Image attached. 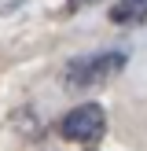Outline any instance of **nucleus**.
Here are the masks:
<instances>
[{"instance_id": "nucleus-2", "label": "nucleus", "mask_w": 147, "mask_h": 151, "mask_svg": "<svg viewBox=\"0 0 147 151\" xmlns=\"http://www.w3.org/2000/svg\"><path fill=\"white\" fill-rule=\"evenodd\" d=\"M59 133L74 144H96V140L107 133V114H103L99 103H81L70 114H63L59 122Z\"/></svg>"}, {"instance_id": "nucleus-3", "label": "nucleus", "mask_w": 147, "mask_h": 151, "mask_svg": "<svg viewBox=\"0 0 147 151\" xmlns=\"http://www.w3.org/2000/svg\"><path fill=\"white\" fill-rule=\"evenodd\" d=\"M110 22L114 26H143L147 22V0H118L110 7Z\"/></svg>"}, {"instance_id": "nucleus-1", "label": "nucleus", "mask_w": 147, "mask_h": 151, "mask_svg": "<svg viewBox=\"0 0 147 151\" xmlns=\"http://www.w3.org/2000/svg\"><path fill=\"white\" fill-rule=\"evenodd\" d=\"M121 70H125V52H96V55H81V59H70L66 63L63 85L70 92H85V88L107 85Z\"/></svg>"}, {"instance_id": "nucleus-4", "label": "nucleus", "mask_w": 147, "mask_h": 151, "mask_svg": "<svg viewBox=\"0 0 147 151\" xmlns=\"http://www.w3.org/2000/svg\"><path fill=\"white\" fill-rule=\"evenodd\" d=\"M88 4H96V0H66V7H70V11H77V7H88Z\"/></svg>"}]
</instances>
